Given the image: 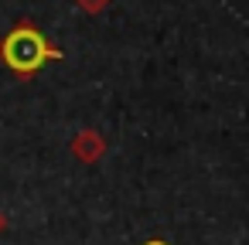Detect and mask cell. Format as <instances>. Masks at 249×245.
<instances>
[{
  "label": "cell",
  "mask_w": 249,
  "mask_h": 245,
  "mask_svg": "<svg viewBox=\"0 0 249 245\" xmlns=\"http://www.w3.org/2000/svg\"><path fill=\"white\" fill-rule=\"evenodd\" d=\"M79 4V11H86V14H103L106 7H109V0H75Z\"/></svg>",
  "instance_id": "3957f363"
},
{
  "label": "cell",
  "mask_w": 249,
  "mask_h": 245,
  "mask_svg": "<svg viewBox=\"0 0 249 245\" xmlns=\"http://www.w3.org/2000/svg\"><path fill=\"white\" fill-rule=\"evenodd\" d=\"M72 153H75L82 163H99V160L106 157V140H103V133H96V130H82V133H75V140H72Z\"/></svg>",
  "instance_id": "7a4b0ae2"
},
{
  "label": "cell",
  "mask_w": 249,
  "mask_h": 245,
  "mask_svg": "<svg viewBox=\"0 0 249 245\" xmlns=\"http://www.w3.org/2000/svg\"><path fill=\"white\" fill-rule=\"evenodd\" d=\"M4 228H7V214L0 211V235H4Z\"/></svg>",
  "instance_id": "277c9868"
},
{
  "label": "cell",
  "mask_w": 249,
  "mask_h": 245,
  "mask_svg": "<svg viewBox=\"0 0 249 245\" xmlns=\"http://www.w3.org/2000/svg\"><path fill=\"white\" fill-rule=\"evenodd\" d=\"M143 245H167V242H160V238H150V242H143Z\"/></svg>",
  "instance_id": "5b68a950"
},
{
  "label": "cell",
  "mask_w": 249,
  "mask_h": 245,
  "mask_svg": "<svg viewBox=\"0 0 249 245\" xmlns=\"http://www.w3.org/2000/svg\"><path fill=\"white\" fill-rule=\"evenodd\" d=\"M62 51L31 24V21H21L14 24L4 38H0V62H4L18 79H31L38 75L48 62H58Z\"/></svg>",
  "instance_id": "6da1fadb"
}]
</instances>
